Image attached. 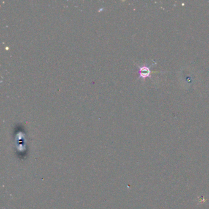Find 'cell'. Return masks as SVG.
<instances>
[{"mask_svg":"<svg viewBox=\"0 0 209 209\" xmlns=\"http://www.w3.org/2000/svg\"><path fill=\"white\" fill-rule=\"evenodd\" d=\"M139 77L142 79H145L150 76L151 71L149 68L146 66H143L139 67Z\"/></svg>","mask_w":209,"mask_h":209,"instance_id":"obj_1","label":"cell"}]
</instances>
